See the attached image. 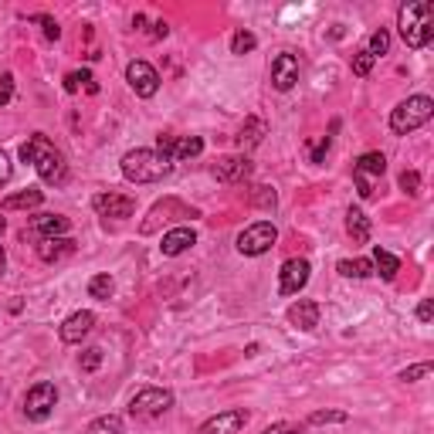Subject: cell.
Returning <instances> with one entry per match:
<instances>
[{
    "label": "cell",
    "instance_id": "cell-46",
    "mask_svg": "<svg viewBox=\"0 0 434 434\" xmlns=\"http://www.w3.org/2000/svg\"><path fill=\"white\" fill-rule=\"evenodd\" d=\"M4 231H7V221H4V217H0V234H4Z\"/></svg>",
    "mask_w": 434,
    "mask_h": 434
},
{
    "label": "cell",
    "instance_id": "cell-31",
    "mask_svg": "<svg viewBox=\"0 0 434 434\" xmlns=\"http://www.w3.org/2000/svg\"><path fill=\"white\" fill-rule=\"evenodd\" d=\"M397 183H401V190H404V194H410V197L420 194V173H418V170H404Z\"/></svg>",
    "mask_w": 434,
    "mask_h": 434
},
{
    "label": "cell",
    "instance_id": "cell-25",
    "mask_svg": "<svg viewBox=\"0 0 434 434\" xmlns=\"http://www.w3.org/2000/svg\"><path fill=\"white\" fill-rule=\"evenodd\" d=\"M339 275H346V279H370L373 275V262L370 258H346V262H339Z\"/></svg>",
    "mask_w": 434,
    "mask_h": 434
},
{
    "label": "cell",
    "instance_id": "cell-20",
    "mask_svg": "<svg viewBox=\"0 0 434 434\" xmlns=\"http://www.w3.org/2000/svg\"><path fill=\"white\" fill-rule=\"evenodd\" d=\"M75 252V241L71 238H41L38 241V258L41 262H58V258H65V254Z\"/></svg>",
    "mask_w": 434,
    "mask_h": 434
},
{
    "label": "cell",
    "instance_id": "cell-38",
    "mask_svg": "<svg viewBox=\"0 0 434 434\" xmlns=\"http://www.w3.org/2000/svg\"><path fill=\"white\" fill-rule=\"evenodd\" d=\"M252 204H258V207H275V204H279V197H275L272 187H254Z\"/></svg>",
    "mask_w": 434,
    "mask_h": 434
},
{
    "label": "cell",
    "instance_id": "cell-39",
    "mask_svg": "<svg viewBox=\"0 0 434 434\" xmlns=\"http://www.w3.org/2000/svg\"><path fill=\"white\" fill-rule=\"evenodd\" d=\"M11 95H14V75L11 71H0V109L11 102Z\"/></svg>",
    "mask_w": 434,
    "mask_h": 434
},
{
    "label": "cell",
    "instance_id": "cell-21",
    "mask_svg": "<svg viewBox=\"0 0 434 434\" xmlns=\"http://www.w3.org/2000/svg\"><path fill=\"white\" fill-rule=\"evenodd\" d=\"M397 272H401V258L377 244V248H373V275H380L383 281H393Z\"/></svg>",
    "mask_w": 434,
    "mask_h": 434
},
{
    "label": "cell",
    "instance_id": "cell-23",
    "mask_svg": "<svg viewBox=\"0 0 434 434\" xmlns=\"http://www.w3.org/2000/svg\"><path fill=\"white\" fill-rule=\"evenodd\" d=\"M346 231H350L353 244H366L370 241V217L360 207H350L346 210Z\"/></svg>",
    "mask_w": 434,
    "mask_h": 434
},
{
    "label": "cell",
    "instance_id": "cell-13",
    "mask_svg": "<svg viewBox=\"0 0 434 434\" xmlns=\"http://www.w3.org/2000/svg\"><path fill=\"white\" fill-rule=\"evenodd\" d=\"M92 326H95V312H88V309H78V312H71L68 319L61 322V329H58V336L61 343H82L88 333H92Z\"/></svg>",
    "mask_w": 434,
    "mask_h": 434
},
{
    "label": "cell",
    "instance_id": "cell-1",
    "mask_svg": "<svg viewBox=\"0 0 434 434\" xmlns=\"http://www.w3.org/2000/svg\"><path fill=\"white\" fill-rule=\"evenodd\" d=\"M21 160L31 163V167L38 170V177H41L44 183H51V187H61V183L68 180V163H65V156L48 143L44 133H34V136L21 146Z\"/></svg>",
    "mask_w": 434,
    "mask_h": 434
},
{
    "label": "cell",
    "instance_id": "cell-5",
    "mask_svg": "<svg viewBox=\"0 0 434 434\" xmlns=\"http://www.w3.org/2000/svg\"><path fill=\"white\" fill-rule=\"evenodd\" d=\"M55 404H58V387L51 380H38L28 393H24V418L41 424L55 414Z\"/></svg>",
    "mask_w": 434,
    "mask_h": 434
},
{
    "label": "cell",
    "instance_id": "cell-33",
    "mask_svg": "<svg viewBox=\"0 0 434 434\" xmlns=\"http://www.w3.org/2000/svg\"><path fill=\"white\" fill-rule=\"evenodd\" d=\"M31 21H34V24H41V28H44V38H48V41H58V38H61V28H58V21H55V17H48V14H34Z\"/></svg>",
    "mask_w": 434,
    "mask_h": 434
},
{
    "label": "cell",
    "instance_id": "cell-44",
    "mask_svg": "<svg viewBox=\"0 0 434 434\" xmlns=\"http://www.w3.org/2000/svg\"><path fill=\"white\" fill-rule=\"evenodd\" d=\"M7 272V252H4V244H0V275Z\"/></svg>",
    "mask_w": 434,
    "mask_h": 434
},
{
    "label": "cell",
    "instance_id": "cell-15",
    "mask_svg": "<svg viewBox=\"0 0 434 434\" xmlns=\"http://www.w3.org/2000/svg\"><path fill=\"white\" fill-rule=\"evenodd\" d=\"M319 302H312V299H299V302H292L289 306V322H292L295 329H302V333H312L316 326H319Z\"/></svg>",
    "mask_w": 434,
    "mask_h": 434
},
{
    "label": "cell",
    "instance_id": "cell-16",
    "mask_svg": "<svg viewBox=\"0 0 434 434\" xmlns=\"http://www.w3.org/2000/svg\"><path fill=\"white\" fill-rule=\"evenodd\" d=\"M252 173V160L248 156H221L217 163H214V177L221 183H238V180H244Z\"/></svg>",
    "mask_w": 434,
    "mask_h": 434
},
{
    "label": "cell",
    "instance_id": "cell-19",
    "mask_svg": "<svg viewBox=\"0 0 434 434\" xmlns=\"http://www.w3.org/2000/svg\"><path fill=\"white\" fill-rule=\"evenodd\" d=\"M265 136H268V123H265V119L248 115V119H244V126H241V133H238V146H241V150H254Z\"/></svg>",
    "mask_w": 434,
    "mask_h": 434
},
{
    "label": "cell",
    "instance_id": "cell-18",
    "mask_svg": "<svg viewBox=\"0 0 434 434\" xmlns=\"http://www.w3.org/2000/svg\"><path fill=\"white\" fill-rule=\"evenodd\" d=\"M194 244H197L194 227H173V231H167V234H163V241H160V252L167 254V258H177V254L190 252Z\"/></svg>",
    "mask_w": 434,
    "mask_h": 434
},
{
    "label": "cell",
    "instance_id": "cell-35",
    "mask_svg": "<svg viewBox=\"0 0 434 434\" xmlns=\"http://www.w3.org/2000/svg\"><path fill=\"white\" fill-rule=\"evenodd\" d=\"M306 431V420H281V424H272L262 434H302Z\"/></svg>",
    "mask_w": 434,
    "mask_h": 434
},
{
    "label": "cell",
    "instance_id": "cell-41",
    "mask_svg": "<svg viewBox=\"0 0 434 434\" xmlns=\"http://www.w3.org/2000/svg\"><path fill=\"white\" fill-rule=\"evenodd\" d=\"M11 183V160L4 156V150H0V190Z\"/></svg>",
    "mask_w": 434,
    "mask_h": 434
},
{
    "label": "cell",
    "instance_id": "cell-14",
    "mask_svg": "<svg viewBox=\"0 0 434 434\" xmlns=\"http://www.w3.org/2000/svg\"><path fill=\"white\" fill-rule=\"evenodd\" d=\"M92 207L102 214V217H133V210H136V200L126 194H95L92 197Z\"/></svg>",
    "mask_w": 434,
    "mask_h": 434
},
{
    "label": "cell",
    "instance_id": "cell-40",
    "mask_svg": "<svg viewBox=\"0 0 434 434\" xmlns=\"http://www.w3.org/2000/svg\"><path fill=\"white\" fill-rule=\"evenodd\" d=\"M329 136H322L319 143H316V146H312V156H309V160H312V163H322V160H326V153H329Z\"/></svg>",
    "mask_w": 434,
    "mask_h": 434
},
{
    "label": "cell",
    "instance_id": "cell-36",
    "mask_svg": "<svg viewBox=\"0 0 434 434\" xmlns=\"http://www.w3.org/2000/svg\"><path fill=\"white\" fill-rule=\"evenodd\" d=\"M370 68H373V55H370V51H356V55H353V75H360V78H363V75H370Z\"/></svg>",
    "mask_w": 434,
    "mask_h": 434
},
{
    "label": "cell",
    "instance_id": "cell-12",
    "mask_svg": "<svg viewBox=\"0 0 434 434\" xmlns=\"http://www.w3.org/2000/svg\"><path fill=\"white\" fill-rule=\"evenodd\" d=\"M272 85L279 88V92H292L295 82H299V58L292 51H281V55L272 58Z\"/></svg>",
    "mask_w": 434,
    "mask_h": 434
},
{
    "label": "cell",
    "instance_id": "cell-7",
    "mask_svg": "<svg viewBox=\"0 0 434 434\" xmlns=\"http://www.w3.org/2000/svg\"><path fill=\"white\" fill-rule=\"evenodd\" d=\"M275 241H279V227L272 224V221H258V224L244 227L238 234V252L248 254V258H258V254L272 252Z\"/></svg>",
    "mask_w": 434,
    "mask_h": 434
},
{
    "label": "cell",
    "instance_id": "cell-24",
    "mask_svg": "<svg viewBox=\"0 0 434 434\" xmlns=\"http://www.w3.org/2000/svg\"><path fill=\"white\" fill-rule=\"evenodd\" d=\"M204 153V140L200 136H183V140L173 143V153L170 160H194V156Z\"/></svg>",
    "mask_w": 434,
    "mask_h": 434
},
{
    "label": "cell",
    "instance_id": "cell-10",
    "mask_svg": "<svg viewBox=\"0 0 434 434\" xmlns=\"http://www.w3.org/2000/svg\"><path fill=\"white\" fill-rule=\"evenodd\" d=\"M309 272L312 265L306 258H289L279 272V295H299L309 285Z\"/></svg>",
    "mask_w": 434,
    "mask_h": 434
},
{
    "label": "cell",
    "instance_id": "cell-45",
    "mask_svg": "<svg viewBox=\"0 0 434 434\" xmlns=\"http://www.w3.org/2000/svg\"><path fill=\"white\" fill-rule=\"evenodd\" d=\"M143 24H146V17H143V14L133 17V28H136V31H143Z\"/></svg>",
    "mask_w": 434,
    "mask_h": 434
},
{
    "label": "cell",
    "instance_id": "cell-30",
    "mask_svg": "<svg viewBox=\"0 0 434 434\" xmlns=\"http://www.w3.org/2000/svg\"><path fill=\"white\" fill-rule=\"evenodd\" d=\"M254 44H258V38L252 31H234L231 34V55H248V51H254Z\"/></svg>",
    "mask_w": 434,
    "mask_h": 434
},
{
    "label": "cell",
    "instance_id": "cell-3",
    "mask_svg": "<svg viewBox=\"0 0 434 434\" xmlns=\"http://www.w3.org/2000/svg\"><path fill=\"white\" fill-rule=\"evenodd\" d=\"M119 170H123V177L129 183H156L173 170V160H167V156L156 153V150H129L123 156Z\"/></svg>",
    "mask_w": 434,
    "mask_h": 434
},
{
    "label": "cell",
    "instance_id": "cell-17",
    "mask_svg": "<svg viewBox=\"0 0 434 434\" xmlns=\"http://www.w3.org/2000/svg\"><path fill=\"white\" fill-rule=\"evenodd\" d=\"M31 231L38 238H68V217L65 214H34L31 217Z\"/></svg>",
    "mask_w": 434,
    "mask_h": 434
},
{
    "label": "cell",
    "instance_id": "cell-32",
    "mask_svg": "<svg viewBox=\"0 0 434 434\" xmlns=\"http://www.w3.org/2000/svg\"><path fill=\"white\" fill-rule=\"evenodd\" d=\"M78 363H82V373H95L98 366H102V350H98V346H88Z\"/></svg>",
    "mask_w": 434,
    "mask_h": 434
},
{
    "label": "cell",
    "instance_id": "cell-8",
    "mask_svg": "<svg viewBox=\"0 0 434 434\" xmlns=\"http://www.w3.org/2000/svg\"><path fill=\"white\" fill-rule=\"evenodd\" d=\"M387 173V156L383 153H363L356 163H353V180H356V194L373 197V180H380Z\"/></svg>",
    "mask_w": 434,
    "mask_h": 434
},
{
    "label": "cell",
    "instance_id": "cell-27",
    "mask_svg": "<svg viewBox=\"0 0 434 434\" xmlns=\"http://www.w3.org/2000/svg\"><path fill=\"white\" fill-rule=\"evenodd\" d=\"M123 431H126V424H123L119 414H102V418L88 424V434H123Z\"/></svg>",
    "mask_w": 434,
    "mask_h": 434
},
{
    "label": "cell",
    "instance_id": "cell-22",
    "mask_svg": "<svg viewBox=\"0 0 434 434\" xmlns=\"http://www.w3.org/2000/svg\"><path fill=\"white\" fill-rule=\"evenodd\" d=\"M44 194L41 190H34V187H28V190H21V194H11L0 200V210H31V207H41Z\"/></svg>",
    "mask_w": 434,
    "mask_h": 434
},
{
    "label": "cell",
    "instance_id": "cell-34",
    "mask_svg": "<svg viewBox=\"0 0 434 434\" xmlns=\"http://www.w3.org/2000/svg\"><path fill=\"white\" fill-rule=\"evenodd\" d=\"M82 85H92V71H68L65 75V92H78Z\"/></svg>",
    "mask_w": 434,
    "mask_h": 434
},
{
    "label": "cell",
    "instance_id": "cell-6",
    "mask_svg": "<svg viewBox=\"0 0 434 434\" xmlns=\"http://www.w3.org/2000/svg\"><path fill=\"white\" fill-rule=\"evenodd\" d=\"M173 407V393L163 391V387H143L133 401H129V414L136 420H150V418H160L167 414Z\"/></svg>",
    "mask_w": 434,
    "mask_h": 434
},
{
    "label": "cell",
    "instance_id": "cell-4",
    "mask_svg": "<svg viewBox=\"0 0 434 434\" xmlns=\"http://www.w3.org/2000/svg\"><path fill=\"white\" fill-rule=\"evenodd\" d=\"M431 115H434V98L431 95H410L391 113V129L397 133V136H407V133H414V129L428 126Z\"/></svg>",
    "mask_w": 434,
    "mask_h": 434
},
{
    "label": "cell",
    "instance_id": "cell-29",
    "mask_svg": "<svg viewBox=\"0 0 434 434\" xmlns=\"http://www.w3.org/2000/svg\"><path fill=\"white\" fill-rule=\"evenodd\" d=\"M366 51L373 55V61L387 55V51H391V31H387V28L373 31V34H370V44H366Z\"/></svg>",
    "mask_w": 434,
    "mask_h": 434
},
{
    "label": "cell",
    "instance_id": "cell-2",
    "mask_svg": "<svg viewBox=\"0 0 434 434\" xmlns=\"http://www.w3.org/2000/svg\"><path fill=\"white\" fill-rule=\"evenodd\" d=\"M397 28L407 48H428L434 38V4L428 0H407L397 11Z\"/></svg>",
    "mask_w": 434,
    "mask_h": 434
},
{
    "label": "cell",
    "instance_id": "cell-28",
    "mask_svg": "<svg viewBox=\"0 0 434 434\" xmlns=\"http://www.w3.org/2000/svg\"><path fill=\"white\" fill-rule=\"evenodd\" d=\"M350 414L346 410H316V414H309L306 428H322V424H346Z\"/></svg>",
    "mask_w": 434,
    "mask_h": 434
},
{
    "label": "cell",
    "instance_id": "cell-42",
    "mask_svg": "<svg viewBox=\"0 0 434 434\" xmlns=\"http://www.w3.org/2000/svg\"><path fill=\"white\" fill-rule=\"evenodd\" d=\"M418 319H420V322H431V319H434V306H431V299H424V302L418 306Z\"/></svg>",
    "mask_w": 434,
    "mask_h": 434
},
{
    "label": "cell",
    "instance_id": "cell-26",
    "mask_svg": "<svg viewBox=\"0 0 434 434\" xmlns=\"http://www.w3.org/2000/svg\"><path fill=\"white\" fill-rule=\"evenodd\" d=\"M113 292H115V281H113V275H92V281H88V295L92 299H98V302H109L113 299Z\"/></svg>",
    "mask_w": 434,
    "mask_h": 434
},
{
    "label": "cell",
    "instance_id": "cell-11",
    "mask_svg": "<svg viewBox=\"0 0 434 434\" xmlns=\"http://www.w3.org/2000/svg\"><path fill=\"white\" fill-rule=\"evenodd\" d=\"M248 424V410L244 407H234V410H221L200 424L197 434H241V428Z\"/></svg>",
    "mask_w": 434,
    "mask_h": 434
},
{
    "label": "cell",
    "instance_id": "cell-43",
    "mask_svg": "<svg viewBox=\"0 0 434 434\" xmlns=\"http://www.w3.org/2000/svg\"><path fill=\"white\" fill-rule=\"evenodd\" d=\"M167 34H170V24H167V21H156V24H153V38H156V41H163Z\"/></svg>",
    "mask_w": 434,
    "mask_h": 434
},
{
    "label": "cell",
    "instance_id": "cell-37",
    "mask_svg": "<svg viewBox=\"0 0 434 434\" xmlns=\"http://www.w3.org/2000/svg\"><path fill=\"white\" fill-rule=\"evenodd\" d=\"M431 370H434V366L428 363V360H424V363H414V366H407V370H401V380H404V383H414V380L428 377Z\"/></svg>",
    "mask_w": 434,
    "mask_h": 434
},
{
    "label": "cell",
    "instance_id": "cell-9",
    "mask_svg": "<svg viewBox=\"0 0 434 434\" xmlns=\"http://www.w3.org/2000/svg\"><path fill=\"white\" fill-rule=\"evenodd\" d=\"M126 82L140 98H153L160 92V75L150 61H129L126 65Z\"/></svg>",
    "mask_w": 434,
    "mask_h": 434
}]
</instances>
